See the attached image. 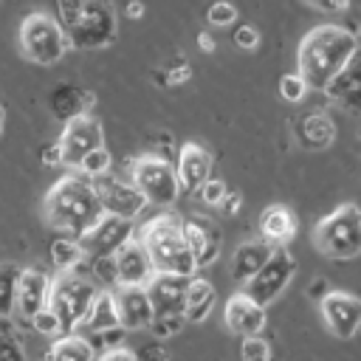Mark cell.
<instances>
[{
  "mask_svg": "<svg viewBox=\"0 0 361 361\" xmlns=\"http://www.w3.org/2000/svg\"><path fill=\"white\" fill-rule=\"evenodd\" d=\"M353 56H358V39L344 25H319L305 34L296 51V65L307 87L322 90Z\"/></svg>",
  "mask_w": 361,
  "mask_h": 361,
  "instance_id": "1",
  "label": "cell"
},
{
  "mask_svg": "<svg viewBox=\"0 0 361 361\" xmlns=\"http://www.w3.org/2000/svg\"><path fill=\"white\" fill-rule=\"evenodd\" d=\"M42 212L51 228L71 234V237L85 234L104 214L90 178H85L82 172H68L65 178H59L45 192Z\"/></svg>",
  "mask_w": 361,
  "mask_h": 361,
  "instance_id": "2",
  "label": "cell"
},
{
  "mask_svg": "<svg viewBox=\"0 0 361 361\" xmlns=\"http://www.w3.org/2000/svg\"><path fill=\"white\" fill-rule=\"evenodd\" d=\"M138 240L147 248V257H149L155 271L180 274V276H195L197 274L195 257L186 248V240L180 234V220H175L169 214H161V217H155L144 226Z\"/></svg>",
  "mask_w": 361,
  "mask_h": 361,
  "instance_id": "3",
  "label": "cell"
},
{
  "mask_svg": "<svg viewBox=\"0 0 361 361\" xmlns=\"http://www.w3.org/2000/svg\"><path fill=\"white\" fill-rule=\"evenodd\" d=\"M313 245L330 259H353L361 251V212L344 203L313 226Z\"/></svg>",
  "mask_w": 361,
  "mask_h": 361,
  "instance_id": "4",
  "label": "cell"
},
{
  "mask_svg": "<svg viewBox=\"0 0 361 361\" xmlns=\"http://www.w3.org/2000/svg\"><path fill=\"white\" fill-rule=\"evenodd\" d=\"M20 51L34 65H56L68 54V37L56 17L34 11L20 23Z\"/></svg>",
  "mask_w": 361,
  "mask_h": 361,
  "instance_id": "5",
  "label": "cell"
},
{
  "mask_svg": "<svg viewBox=\"0 0 361 361\" xmlns=\"http://www.w3.org/2000/svg\"><path fill=\"white\" fill-rule=\"evenodd\" d=\"M118 34V20H116V6L113 0H85L79 20L65 31L68 48L76 51H96L113 45Z\"/></svg>",
  "mask_w": 361,
  "mask_h": 361,
  "instance_id": "6",
  "label": "cell"
},
{
  "mask_svg": "<svg viewBox=\"0 0 361 361\" xmlns=\"http://www.w3.org/2000/svg\"><path fill=\"white\" fill-rule=\"evenodd\" d=\"M93 296H96V285L79 271H62L59 279H51L48 307L56 313V319L62 324V333L76 330V324L82 322Z\"/></svg>",
  "mask_w": 361,
  "mask_h": 361,
  "instance_id": "7",
  "label": "cell"
},
{
  "mask_svg": "<svg viewBox=\"0 0 361 361\" xmlns=\"http://www.w3.org/2000/svg\"><path fill=\"white\" fill-rule=\"evenodd\" d=\"M130 183L144 195L147 203L172 206L180 197L175 166L161 155H141L130 166Z\"/></svg>",
  "mask_w": 361,
  "mask_h": 361,
  "instance_id": "8",
  "label": "cell"
},
{
  "mask_svg": "<svg viewBox=\"0 0 361 361\" xmlns=\"http://www.w3.org/2000/svg\"><path fill=\"white\" fill-rule=\"evenodd\" d=\"M293 274H296V259L288 254V248H282V245L279 248H271V257L262 262V268L254 271L243 282V293L251 302L268 307L288 288V282L293 279Z\"/></svg>",
  "mask_w": 361,
  "mask_h": 361,
  "instance_id": "9",
  "label": "cell"
},
{
  "mask_svg": "<svg viewBox=\"0 0 361 361\" xmlns=\"http://www.w3.org/2000/svg\"><path fill=\"white\" fill-rule=\"evenodd\" d=\"M59 149H62V166H71L76 169L79 161L96 149V147H104V130L102 124L93 118V116H76L71 121L62 124V135L56 138Z\"/></svg>",
  "mask_w": 361,
  "mask_h": 361,
  "instance_id": "10",
  "label": "cell"
},
{
  "mask_svg": "<svg viewBox=\"0 0 361 361\" xmlns=\"http://www.w3.org/2000/svg\"><path fill=\"white\" fill-rule=\"evenodd\" d=\"M93 183V192L102 203V212L104 214H116V217H127V220H135L144 209H147V200L144 195L130 183V180H118L113 175H96L90 178Z\"/></svg>",
  "mask_w": 361,
  "mask_h": 361,
  "instance_id": "11",
  "label": "cell"
},
{
  "mask_svg": "<svg viewBox=\"0 0 361 361\" xmlns=\"http://www.w3.org/2000/svg\"><path fill=\"white\" fill-rule=\"evenodd\" d=\"M135 234L133 220L127 217H116V214H102L85 234H79V245L85 251V257H99V254H116V248H121L130 237Z\"/></svg>",
  "mask_w": 361,
  "mask_h": 361,
  "instance_id": "12",
  "label": "cell"
},
{
  "mask_svg": "<svg viewBox=\"0 0 361 361\" xmlns=\"http://www.w3.org/2000/svg\"><path fill=\"white\" fill-rule=\"evenodd\" d=\"M319 310H322V319L330 327V333L338 338H353L361 327V302L347 290L330 288L319 299Z\"/></svg>",
  "mask_w": 361,
  "mask_h": 361,
  "instance_id": "13",
  "label": "cell"
},
{
  "mask_svg": "<svg viewBox=\"0 0 361 361\" xmlns=\"http://www.w3.org/2000/svg\"><path fill=\"white\" fill-rule=\"evenodd\" d=\"M189 276L152 271V276L144 282V290L149 296L155 316H183V296H186Z\"/></svg>",
  "mask_w": 361,
  "mask_h": 361,
  "instance_id": "14",
  "label": "cell"
},
{
  "mask_svg": "<svg viewBox=\"0 0 361 361\" xmlns=\"http://www.w3.org/2000/svg\"><path fill=\"white\" fill-rule=\"evenodd\" d=\"M48 293H51V276L31 265V268H23L20 276H17V290H14V313L17 319H31L37 310L48 307Z\"/></svg>",
  "mask_w": 361,
  "mask_h": 361,
  "instance_id": "15",
  "label": "cell"
},
{
  "mask_svg": "<svg viewBox=\"0 0 361 361\" xmlns=\"http://www.w3.org/2000/svg\"><path fill=\"white\" fill-rule=\"evenodd\" d=\"M113 305L124 330H147L155 316L144 285H118V290L113 293Z\"/></svg>",
  "mask_w": 361,
  "mask_h": 361,
  "instance_id": "16",
  "label": "cell"
},
{
  "mask_svg": "<svg viewBox=\"0 0 361 361\" xmlns=\"http://www.w3.org/2000/svg\"><path fill=\"white\" fill-rule=\"evenodd\" d=\"M180 234H183V240H186V248H189L192 257H195L197 271H200L203 265H212V262L220 257V231L214 228L212 220L186 217V220H180Z\"/></svg>",
  "mask_w": 361,
  "mask_h": 361,
  "instance_id": "17",
  "label": "cell"
},
{
  "mask_svg": "<svg viewBox=\"0 0 361 361\" xmlns=\"http://www.w3.org/2000/svg\"><path fill=\"white\" fill-rule=\"evenodd\" d=\"M113 262H116V285H144L155 271L147 257V248L135 234L121 248H116Z\"/></svg>",
  "mask_w": 361,
  "mask_h": 361,
  "instance_id": "18",
  "label": "cell"
},
{
  "mask_svg": "<svg viewBox=\"0 0 361 361\" xmlns=\"http://www.w3.org/2000/svg\"><path fill=\"white\" fill-rule=\"evenodd\" d=\"M93 102H96V96L90 90H85L79 85H71V82H59L48 93V110L62 124L76 118V116H85L93 107Z\"/></svg>",
  "mask_w": 361,
  "mask_h": 361,
  "instance_id": "19",
  "label": "cell"
},
{
  "mask_svg": "<svg viewBox=\"0 0 361 361\" xmlns=\"http://www.w3.org/2000/svg\"><path fill=\"white\" fill-rule=\"evenodd\" d=\"M223 319H226V327H228L231 333H237V336H257V333H262V327H265V307L257 305V302H251V299L240 290V293H234V296L226 302Z\"/></svg>",
  "mask_w": 361,
  "mask_h": 361,
  "instance_id": "20",
  "label": "cell"
},
{
  "mask_svg": "<svg viewBox=\"0 0 361 361\" xmlns=\"http://www.w3.org/2000/svg\"><path fill=\"white\" fill-rule=\"evenodd\" d=\"M178 183L180 192H197L200 183L212 175V155L197 144H183L178 152Z\"/></svg>",
  "mask_w": 361,
  "mask_h": 361,
  "instance_id": "21",
  "label": "cell"
},
{
  "mask_svg": "<svg viewBox=\"0 0 361 361\" xmlns=\"http://www.w3.org/2000/svg\"><path fill=\"white\" fill-rule=\"evenodd\" d=\"M322 90L327 93V99L338 102L350 113L358 110V99H361V68H358V56H353L336 76H330Z\"/></svg>",
  "mask_w": 361,
  "mask_h": 361,
  "instance_id": "22",
  "label": "cell"
},
{
  "mask_svg": "<svg viewBox=\"0 0 361 361\" xmlns=\"http://www.w3.org/2000/svg\"><path fill=\"white\" fill-rule=\"evenodd\" d=\"M214 302H217V293H214V285L203 276H189L186 282V296H183V319L186 322H203L212 310H214Z\"/></svg>",
  "mask_w": 361,
  "mask_h": 361,
  "instance_id": "23",
  "label": "cell"
},
{
  "mask_svg": "<svg viewBox=\"0 0 361 361\" xmlns=\"http://www.w3.org/2000/svg\"><path fill=\"white\" fill-rule=\"evenodd\" d=\"M259 234H262V240L265 243H276V245H282V243H288L293 234H296V217L285 209V206H279V203H271V206H265L262 212H259Z\"/></svg>",
  "mask_w": 361,
  "mask_h": 361,
  "instance_id": "24",
  "label": "cell"
},
{
  "mask_svg": "<svg viewBox=\"0 0 361 361\" xmlns=\"http://www.w3.org/2000/svg\"><path fill=\"white\" fill-rule=\"evenodd\" d=\"M118 324V316H116V305H113V293L107 290H96V296L90 299L82 322L76 324L73 333L85 336V333H102L107 327H116Z\"/></svg>",
  "mask_w": 361,
  "mask_h": 361,
  "instance_id": "25",
  "label": "cell"
},
{
  "mask_svg": "<svg viewBox=\"0 0 361 361\" xmlns=\"http://www.w3.org/2000/svg\"><path fill=\"white\" fill-rule=\"evenodd\" d=\"M268 257H271V243H265V240H245V243H240L234 257H231V279L243 285L254 271L262 268V262Z\"/></svg>",
  "mask_w": 361,
  "mask_h": 361,
  "instance_id": "26",
  "label": "cell"
},
{
  "mask_svg": "<svg viewBox=\"0 0 361 361\" xmlns=\"http://www.w3.org/2000/svg\"><path fill=\"white\" fill-rule=\"evenodd\" d=\"M336 138V124L327 113H310L299 121V141L307 149H324Z\"/></svg>",
  "mask_w": 361,
  "mask_h": 361,
  "instance_id": "27",
  "label": "cell"
},
{
  "mask_svg": "<svg viewBox=\"0 0 361 361\" xmlns=\"http://www.w3.org/2000/svg\"><path fill=\"white\" fill-rule=\"evenodd\" d=\"M45 361H96V353L85 341V336H79V333H62V338H56L51 344Z\"/></svg>",
  "mask_w": 361,
  "mask_h": 361,
  "instance_id": "28",
  "label": "cell"
},
{
  "mask_svg": "<svg viewBox=\"0 0 361 361\" xmlns=\"http://www.w3.org/2000/svg\"><path fill=\"white\" fill-rule=\"evenodd\" d=\"M51 262L59 268V271H76L82 262H85V251L79 245L76 237L65 234V237H56L51 243Z\"/></svg>",
  "mask_w": 361,
  "mask_h": 361,
  "instance_id": "29",
  "label": "cell"
},
{
  "mask_svg": "<svg viewBox=\"0 0 361 361\" xmlns=\"http://www.w3.org/2000/svg\"><path fill=\"white\" fill-rule=\"evenodd\" d=\"M17 276H20V268L14 262H3L0 265V319H6V316L14 313Z\"/></svg>",
  "mask_w": 361,
  "mask_h": 361,
  "instance_id": "30",
  "label": "cell"
},
{
  "mask_svg": "<svg viewBox=\"0 0 361 361\" xmlns=\"http://www.w3.org/2000/svg\"><path fill=\"white\" fill-rule=\"evenodd\" d=\"M110 166H113V158H110L107 147H96V149H90V152L79 161L76 172H82L85 178H96V175L110 172Z\"/></svg>",
  "mask_w": 361,
  "mask_h": 361,
  "instance_id": "31",
  "label": "cell"
},
{
  "mask_svg": "<svg viewBox=\"0 0 361 361\" xmlns=\"http://www.w3.org/2000/svg\"><path fill=\"white\" fill-rule=\"evenodd\" d=\"M240 358L243 361H271V347L259 333L257 336H243Z\"/></svg>",
  "mask_w": 361,
  "mask_h": 361,
  "instance_id": "32",
  "label": "cell"
},
{
  "mask_svg": "<svg viewBox=\"0 0 361 361\" xmlns=\"http://www.w3.org/2000/svg\"><path fill=\"white\" fill-rule=\"evenodd\" d=\"M307 82L302 79V73L296 71V73H285L282 79H279V93H282V99L285 102H302L305 96H307Z\"/></svg>",
  "mask_w": 361,
  "mask_h": 361,
  "instance_id": "33",
  "label": "cell"
},
{
  "mask_svg": "<svg viewBox=\"0 0 361 361\" xmlns=\"http://www.w3.org/2000/svg\"><path fill=\"white\" fill-rule=\"evenodd\" d=\"M85 262L93 271V279L104 282V285H116V262L113 254H99V257H85Z\"/></svg>",
  "mask_w": 361,
  "mask_h": 361,
  "instance_id": "34",
  "label": "cell"
},
{
  "mask_svg": "<svg viewBox=\"0 0 361 361\" xmlns=\"http://www.w3.org/2000/svg\"><path fill=\"white\" fill-rule=\"evenodd\" d=\"M28 322H31V327H34L39 336H45V338H51V336H62V324H59V319H56V313H54L51 307L37 310Z\"/></svg>",
  "mask_w": 361,
  "mask_h": 361,
  "instance_id": "35",
  "label": "cell"
},
{
  "mask_svg": "<svg viewBox=\"0 0 361 361\" xmlns=\"http://www.w3.org/2000/svg\"><path fill=\"white\" fill-rule=\"evenodd\" d=\"M183 324H186L183 316H152L147 330H152V338H169V336L180 333Z\"/></svg>",
  "mask_w": 361,
  "mask_h": 361,
  "instance_id": "36",
  "label": "cell"
},
{
  "mask_svg": "<svg viewBox=\"0 0 361 361\" xmlns=\"http://www.w3.org/2000/svg\"><path fill=\"white\" fill-rule=\"evenodd\" d=\"M206 20H209L212 25H228V23L237 20V8H234L228 0H214V3L209 6V11H206Z\"/></svg>",
  "mask_w": 361,
  "mask_h": 361,
  "instance_id": "37",
  "label": "cell"
},
{
  "mask_svg": "<svg viewBox=\"0 0 361 361\" xmlns=\"http://www.w3.org/2000/svg\"><path fill=\"white\" fill-rule=\"evenodd\" d=\"M82 3H85V0H56V23L62 25V31H68V28L79 20Z\"/></svg>",
  "mask_w": 361,
  "mask_h": 361,
  "instance_id": "38",
  "label": "cell"
},
{
  "mask_svg": "<svg viewBox=\"0 0 361 361\" xmlns=\"http://www.w3.org/2000/svg\"><path fill=\"white\" fill-rule=\"evenodd\" d=\"M189 76H192V71H189V62L180 56V59H175L172 65H166V68H164V73H161V82H164L166 87H175V85H183Z\"/></svg>",
  "mask_w": 361,
  "mask_h": 361,
  "instance_id": "39",
  "label": "cell"
},
{
  "mask_svg": "<svg viewBox=\"0 0 361 361\" xmlns=\"http://www.w3.org/2000/svg\"><path fill=\"white\" fill-rule=\"evenodd\" d=\"M228 189H226V183L220 180V178H206L203 183H200V189H197V195H200V200L203 203H209V206H220V200H223V195H226Z\"/></svg>",
  "mask_w": 361,
  "mask_h": 361,
  "instance_id": "40",
  "label": "cell"
},
{
  "mask_svg": "<svg viewBox=\"0 0 361 361\" xmlns=\"http://www.w3.org/2000/svg\"><path fill=\"white\" fill-rule=\"evenodd\" d=\"M135 361H169V350L164 347L161 338H152V341H144L135 353H133Z\"/></svg>",
  "mask_w": 361,
  "mask_h": 361,
  "instance_id": "41",
  "label": "cell"
},
{
  "mask_svg": "<svg viewBox=\"0 0 361 361\" xmlns=\"http://www.w3.org/2000/svg\"><path fill=\"white\" fill-rule=\"evenodd\" d=\"M0 361H25V350L11 333H0Z\"/></svg>",
  "mask_w": 361,
  "mask_h": 361,
  "instance_id": "42",
  "label": "cell"
},
{
  "mask_svg": "<svg viewBox=\"0 0 361 361\" xmlns=\"http://www.w3.org/2000/svg\"><path fill=\"white\" fill-rule=\"evenodd\" d=\"M234 45L243 48V51H254L259 45V31L254 25H240L234 31Z\"/></svg>",
  "mask_w": 361,
  "mask_h": 361,
  "instance_id": "43",
  "label": "cell"
},
{
  "mask_svg": "<svg viewBox=\"0 0 361 361\" xmlns=\"http://www.w3.org/2000/svg\"><path fill=\"white\" fill-rule=\"evenodd\" d=\"M39 161H42L45 166H62V149H59V144L54 141V144L42 147V149H39Z\"/></svg>",
  "mask_w": 361,
  "mask_h": 361,
  "instance_id": "44",
  "label": "cell"
},
{
  "mask_svg": "<svg viewBox=\"0 0 361 361\" xmlns=\"http://www.w3.org/2000/svg\"><path fill=\"white\" fill-rule=\"evenodd\" d=\"M316 11H324V14H338L350 6V0H307Z\"/></svg>",
  "mask_w": 361,
  "mask_h": 361,
  "instance_id": "45",
  "label": "cell"
},
{
  "mask_svg": "<svg viewBox=\"0 0 361 361\" xmlns=\"http://www.w3.org/2000/svg\"><path fill=\"white\" fill-rule=\"evenodd\" d=\"M240 206H243L240 192H226V195H223V200H220V209H223L226 214H237V212H240Z\"/></svg>",
  "mask_w": 361,
  "mask_h": 361,
  "instance_id": "46",
  "label": "cell"
},
{
  "mask_svg": "<svg viewBox=\"0 0 361 361\" xmlns=\"http://www.w3.org/2000/svg\"><path fill=\"white\" fill-rule=\"evenodd\" d=\"M96 361H135V358H133L130 350H124V347H113V350H104Z\"/></svg>",
  "mask_w": 361,
  "mask_h": 361,
  "instance_id": "47",
  "label": "cell"
},
{
  "mask_svg": "<svg viewBox=\"0 0 361 361\" xmlns=\"http://www.w3.org/2000/svg\"><path fill=\"white\" fill-rule=\"evenodd\" d=\"M327 290H330V288H327V282H324V279H316V282H310V285H307V296H310V299H322Z\"/></svg>",
  "mask_w": 361,
  "mask_h": 361,
  "instance_id": "48",
  "label": "cell"
},
{
  "mask_svg": "<svg viewBox=\"0 0 361 361\" xmlns=\"http://www.w3.org/2000/svg\"><path fill=\"white\" fill-rule=\"evenodd\" d=\"M127 17H130V20L144 17V3H141V0H127Z\"/></svg>",
  "mask_w": 361,
  "mask_h": 361,
  "instance_id": "49",
  "label": "cell"
},
{
  "mask_svg": "<svg viewBox=\"0 0 361 361\" xmlns=\"http://www.w3.org/2000/svg\"><path fill=\"white\" fill-rule=\"evenodd\" d=\"M197 45H200V51H206V54H212V51H214V39H212L206 31H200V34H197Z\"/></svg>",
  "mask_w": 361,
  "mask_h": 361,
  "instance_id": "50",
  "label": "cell"
},
{
  "mask_svg": "<svg viewBox=\"0 0 361 361\" xmlns=\"http://www.w3.org/2000/svg\"><path fill=\"white\" fill-rule=\"evenodd\" d=\"M0 130H3V107H0Z\"/></svg>",
  "mask_w": 361,
  "mask_h": 361,
  "instance_id": "51",
  "label": "cell"
}]
</instances>
